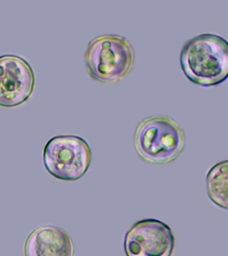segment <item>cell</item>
<instances>
[{"label": "cell", "mask_w": 228, "mask_h": 256, "mask_svg": "<svg viewBox=\"0 0 228 256\" xmlns=\"http://www.w3.org/2000/svg\"><path fill=\"white\" fill-rule=\"evenodd\" d=\"M180 60L182 71L196 85L214 87L228 79V42L216 34H200L188 40Z\"/></svg>", "instance_id": "cell-1"}, {"label": "cell", "mask_w": 228, "mask_h": 256, "mask_svg": "<svg viewBox=\"0 0 228 256\" xmlns=\"http://www.w3.org/2000/svg\"><path fill=\"white\" fill-rule=\"evenodd\" d=\"M134 148L143 161L166 165L175 161L183 152L185 135L173 119L155 116L142 120L136 127Z\"/></svg>", "instance_id": "cell-2"}, {"label": "cell", "mask_w": 228, "mask_h": 256, "mask_svg": "<svg viewBox=\"0 0 228 256\" xmlns=\"http://www.w3.org/2000/svg\"><path fill=\"white\" fill-rule=\"evenodd\" d=\"M135 53L129 40L123 36L106 34L92 40L85 53L90 76L104 84L118 83L133 68Z\"/></svg>", "instance_id": "cell-3"}, {"label": "cell", "mask_w": 228, "mask_h": 256, "mask_svg": "<svg viewBox=\"0 0 228 256\" xmlns=\"http://www.w3.org/2000/svg\"><path fill=\"white\" fill-rule=\"evenodd\" d=\"M44 166L48 173L62 181L75 182L89 169L91 150L84 138L75 135H58L46 144Z\"/></svg>", "instance_id": "cell-4"}, {"label": "cell", "mask_w": 228, "mask_h": 256, "mask_svg": "<svg viewBox=\"0 0 228 256\" xmlns=\"http://www.w3.org/2000/svg\"><path fill=\"white\" fill-rule=\"evenodd\" d=\"M175 245L170 226L151 218L134 223L124 238L126 256H172Z\"/></svg>", "instance_id": "cell-5"}, {"label": "cell", "mask_w": 228, "mask_h": 256, "mask_svg": "<svg viewBox=\"0 0 228 256\" xmlns=\"http://www.w3.org/2000/svg\"><path fill=\"white\" fill-rule=\"evenodd\" d=\"M35 84L33 70L20 56H0V106L15 107L32 95Z\"/></svg>", "instance_id": "cell-6"}, {"label": "cell", "mask_w": 228, "mask_h": 256, "mask_svg": "<svg viewBox=\"0 0 228 256\" xmlns=\"http://www.w3.org/2000/svg\"><path fill=\"white\" fill-rule=\"evenodd\" d=\"M25 256H74L71 238L61 228L40 226L32 232L24 247Z\"/></svg>", "instance_id": "cell-7"}, {"label": "cell", "mask_w": 228, "mask_h": 256, "mask_svg": "<svg viewBox=\"0 0 228 256\" xmlns=\"http://www.w3.org/2000/svg\"><path fill=\"white\" fill-rule=\"evenodd\" d=\"M206 182L210 200L218 207L228 210V160L212 166L206 174Z\"/></svg>", "instance_id": "cell-8"}]
</instances>
